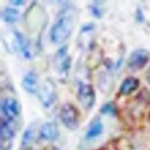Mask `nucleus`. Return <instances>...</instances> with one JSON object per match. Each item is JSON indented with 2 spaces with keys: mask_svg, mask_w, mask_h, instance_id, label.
Returning a JSON list of instances; mask_svg holds the SVG:
<instances>
[{
  "mask_svg": "<svg viewBox=\"0 0 150 150\" xmlns=\"http://www.w3.org/2000/svg\"><path fill=\"white\" fill-rule=\"evenodd\" d=\"M22 87L29 94H37L38 93V76L34 71L28 72L23 76Z\"/></svg>",
  "mask_w": 150,
  "mask_h": 150,
  "instance_id": "9",
  "label": "nucleus"
},
{
  "mask_svg": "<svg viewBox=\"0 0 150 150\" xmlns=\"http://www.w3.org/2000/svg\"><path fill=\"white\" fill-rule=\"evenodd\" d=\"M149 53L147 50L137 49L134 50L127 59V67L131 71H141L149 61Z\"/></svg>",
  "mask_w": 150,
  "mask_h": 150,
  "instance_id": "4",
  "label": "nucleus"
},
{
  "mask_svg": "<svg viewBox=\"0 0 150 150\" xmlns=\"http://www.w3.org/2000/svg\"><path fill=\"white\" fill-rule=\"evenodd\" d=\"M73 31V21L68 14L60 15L50 30V39L54 44H62L66 42Z\"/></svg>",
  "mask_w": 150,
  "mask_h": 150,
  "instance_id": "1",
  "label": "nucleus"
},
{
  "mask_svg": "<svg viewBox=\"0 0 150 150\" xmlns=\"http://www.w3.org/2000/svg\"><path fill=\"white\" fill-rule=\"evenodd\" d=\"M14 34H15V39H16L18 46H19L22 56L27 58V59H30L31 58V52H30V47H29V43H28L27 38L19 31H15Z\"/></svg>",
  "mask_w": 150,
  "mask_h": 150,
  "instance_id": "13",
  "label": "nucleus"
},
{
  "mask_svg": "<svg viewBox=\"0 0 150 150\" xmlns=\"http://www.w3.org/2000/svg\"><path fill=\"white\" fill-rule=\"evenodd\" d=\"M39 99L45 108H50L51 104H53V102L56 99V91H54L53 86L49 81H46L43 84L42 90L39 93Z\"/></svg>",
  "mask_w": 150,
  "mask_h": 150,
  "instance_id": "7",
  "label": "nucleus"
},
{
  "mask_svg": "<svg viewBox=\"0 0 150 150\" xmlns=\"http://www.w3.org/2000/svg\"><path fill=\"white\" fill-rule=\"evenodd\" d=\"M59 117H60V120H61L62 125L67 129L74 131L77 128L79 120H80V113L73 104H71V103L64 104L60 109Z\"/></svg>",
  "mask_w": 150,
  "mask_h": 150,
  "instance_id": "2",
  "label": "nucleus"
},
{
  "mask_svg": "<svg viewBox=\"0 0 150 150\" xmlns=\"http://www.w3.org/2000/svg\"><path fill=\"white\" fill-rule=\"evenodd\" d=\"M0 131H1V141L2 142L11 141L14 137V135H15V131H14L13 126L11 125V121H8L5 118H1V127H0Z\"/></svg>",
  "mask_w": 150,
  "mask_h": 150,
  "instance_id": "12",
  "label": "nucleus"
},
{
  "mask_svg": "<svg viewBox=\"0 0 150 150\" xmlns=\"http://www.w3.org/2000/svg\"><path fill=\"white\" fill-rule=\"evenodd\" d=\"M11 4L14 5V6H22L24 4V1H22V0H12Z\"/></svg>",
  "mask_w": 150,
  "mask_h": 150,
  "instance_id": "20",
  "label": "nucleus"
},
{
  "mask_svg": "<svg viewBox=\"0 0 150 150\" xmlns=\"http://www.w3.org/2000/svg\"><path fill=\"white\" fill-rule=\"evenodd\" d=\"M103 131H104V125H103L102 120L96 118L90 122L88 129L86 132V139L87 140H94L96 137H98L99 135H102Z\"/></svg>",
  "mask_w": 150,
  "mask_h": 150,
  "instance_id": "11",
  "label": "nucleus"
},
{
  "mask_svg": "<svg viewBox=\"0 0 150 150\" xmlns=\"http://www.w3.org/2000/svg\"><path fill=\"white\" fill-rule=\"evenodd\" d=\"M135 19L137 20L139 22H142V21L144 20L143 13H142V11H141L140 8H137V9H136V13H135Z\"/></svg>",
  "mask_w": 150,
  "mask_h": 150,
  "instance_id": "18",
  "label": "nucleus"
},
{
  "mask_svg": "<svg viewBox=\"0 0 150 150\" xmlns=\"http://www.w3.org/2000/svg\"><path fill=\"white\" fill-rule=\"evenodd\" d=\"M77 99L86 110H90L96 102V93L94 87L88 83L80 84L77 89Z\"/></svg>",
  "mask_w": 150,
  "mask_h": 150,
  "instance_id": "3",
  "label": "nucleus"
},
{
  "mask_svg": "<svg viewBox=\"0 0 150 150\" xmlns=\"http://www.w3.org/2000/svg\"><path fill=\"white\" fill-rule=\"evenodd\" d=\"M1 150H5V149H4V148H2V149H1ZM7 150H8V149H7Z\"/></svg>",
  "mask_w": 150,
  "mask_h": 150,
  "instance_id": "22",
  "label": "nucleus"
},
{
  "mask_svg": "<svg viewBox=\"0 0 150 150\" xmlns=\"http://www.w3.org/2000/svg\"><path fill=\"white\" fill-rule=\"evenodd\" d=\"M34 135H35V131L33 127H28L25 131L23 132V135H22V139H21V147L22 148H27L30 146L33 139H34Z\"/></svg>",
  "mask_w": 150,
  "mask_h": 150,
  "instance_id": "15",
  "label": "nucleus"
},
{
  "mask_svg": "<svg viewBox=\"0 0 150 150\" xmlns=\"http://www.w3.org/2000/svg\"><path fill=\"white\" fill-rule=\"evenodd\" d=\"M38 136L44 141H54L59 136V129L54 122H45L39 127Z\"/></svg>",
  "mask_w": 150,
  "mask_h": 150,
  "instance_id": "6",
  "label": "nucleus"
},
{
  "mask_svg": "<svg viewBox=\"0 0 150 150\" xmlns=\"http://www.w3.org/2000/svg\"><path fill=\"white\" fill-rule=\"evenodd\" d=\"M93 28H94V24H93V23H89V24H87V25H84V27L82 28V33L89 31V30H91Z\"/></svg>",
  "mask_w": 150,
  "mask_h": 150,
  "instance_id": "19",
  "label": "nucleus"
},
{
  "mask_svg": "<svg viewBox=\"0 0 150 150\" xmlns=\"http://www.w3.org/2000/svg\"><path fill=\"white\" fill-rule=\"evenodd\" d=\"M100 113L106 114V115H111V117H115L117 115V108H115V105L113 104L112 102H108L104 105H102Z\"/></svg>",
  "mask_w": 150,
  "mask_h": 150,
  "instance_id": "16",
  "label": "nucleus"
},
{
  "mask_svg": "<svg viewBox=\"0 0 150 150\" xmlns=\"http://www.w3.org/2000/svg\"><path fill=\"white\" fill-rule=\"evenodd\" d=\"M67 49H68L67 45L61 46V49L58 50V53H57V57H56L58 69L61 73H67L68 69H69V67H71L72 59H71V57L67 54Z\"/></svg>",
  "mask_w": 150,
  "mask_h": 150,
  "instance_id": "8",
  "label": "nucleus"
},
{
  "mask_svg": "<svg viewBox=\"0 0 150 150\" xmlns=\"http://www.w3.org/2000/svg\"><path fill=\"white\" fill-rule=\"evenodd\" d=\"M1 112L2 118L7 119L8 121L15 120L20 114V104L15 98H4L1 100Z\"/></svg>",
  "mask_w": 150,
  "mask_h": 150,
  "instance_id": "5",
  "label": "nucleus"
},
{
  "mask_svg": "<svg viewBox=\"0 0 150 150\" xmlns=\"http://www.w3.org/2000/svg\"><path fill=\"white\" fill-rule=\"evenodd\" d=\"M139 87H140V80L134 76H128L121 82V84L119 87V93L121 95L127 96V95L134 93L135 90H137Z\"/></svg>",
  "mask_w": 150,
  "mask_h": 150,
  "instance_id": "10",
  "label": "nucleus"
},
{
  "mask_svg": "<svg viewBox=\"0 0 150 150\" xmlns=\"http://www.w3.org/2000/svg\"><path fill=\"white\" fill-rule=\"evenodd\" d=\"M146 80H147V82L150 84V67L148 68V71H147V73H146Z\"/></svg>",
  "mask_w": 150,
  "mask_h": 150,
  "instance_id": "21",
  "label": "nucleus"
},
{
  "mask_svg": "<svg viewBox=\"0 0 150 150\" xmlns=\"http://www.w3.org/2000/svg\"><path fill=\"white\" fill-rule=\"evenodd\" d=\"M20 19V13L19 11H16L15 8L13 7H7L2 11V20L6 22V23H15L16 21H19Z\"/></svg>",
  "mask_w": 150,
  "mask_h": 150,
  "instance_id": "14",
  "label": "nucleus"
},
{
  "mask_svg": "<svg viewBox=\"0 0 150 150\" xmlns=\"http://www.w3.org/2000/svg\"><path fill=\"white\" fill-rule=\"evenodd\" d=\"M90 9H91V13L95 18H97V19L102 18V8H100L98 2H95L93 5H90Z\"/></svg>",
  "mask_w": 150,
  "mask_h": 150,
  "instance_id": "17",
  "label": "nucleus"
}]
</instances>
